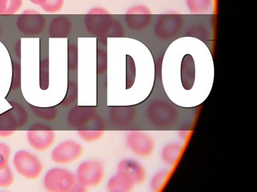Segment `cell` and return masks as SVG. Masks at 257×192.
<instances>
[{"label": "cell", "mask_w": 257, "mask_h": 192, "mask_svg": "<svg viewBox=\"0 0 257 192\" xmlns=\"http://www.w3.org/2000/svg\"><path fill=\"white\" fill-rule=\"evenodd\" d=\"M147 121L159 128H168L175 126L180 118L178 108L166 99L156 98L147 105Z\"/></svg>", "instance_id": "1"}, {"label": "cell", "mask_w": 257, "mask_h": 192, "mask_svg": "<svg viewBox=\"0 0 257 192\" xmlns=\"http://www.w3.org/2000/svg\"><path fill=\"white\" fill-rule=\"evenodd\" d=\"M114 19L109 10L103 7H94L87 13L85 26L87 31L96 37H109Z\"/></svg>", "instance_id": "2"}, {"label": "cell", "mask_w": 257, "mask_h": 192, "mask_svg": "<svg viewBox=\"0 0 257 192\" xmlns=\"http://www.w3.org/2000/svg\"><path fill=\"white\" fill-rule=\"evenodd\" d=\"M184 19L180 14L168 12L159 15L153 27L155 36L161 40L176 38L183 31Z\"/></svg>", "instance_id": "3"}, {"label": "cell", "mask_w": 257, "mask_h": 192, "mask_svg": "<svg viewBox=\"0 0 257 192\" xmlns=\"http://www.w3.org/2000/svg\"><path fill=\"white\" fill-rule=\"evenodd\" d=\"M13 163L18 174L29 180L40 178L44 169L39 158L28 150L18 151L14 154Z\"/></svg>", "instance_id": "4"}, {"label": "cell", "mask_w": 257, "mask_h": 192, "mask_svg": "<svg viewBox=\"0 0 257 192\" xmlns=\"http://www.w3.org/2000/svg\"><path fill=\"white\" fill-rule=\"evenodd\" d=\"M76 182V175L66 168L49 170L43 178V186L49 192H69Z\"/></svg>", "instance_id": "5"}, {"label": "cell", "mask_w": 257, "mask_h": 192, "mask_svg": "<svg viewBox=\"0 0 257 192\" xmlns=\"http://www.w3.org/2000/svg\"><path fill=\"white\" fill-rule=\"evenodd\" d=\"M75 175L76 181L85 187H97L104 178V165L95 159L84 160L78 166Z\"/></svg>", "instance_id": "6"}, {"label": "cell", "mask_w": 257, "mask_h": 192, "mask_svg": "<svg viewBox=\"0 0 257 192\" xmlns=\"http://www.w3.org/2000/svg\"><path fill=\"white\" fill-rule=\"evenodd\" d=\"M55 130L44 123L33 124L27 132V140L31 148L36 151L44 152L52 147L55 142Z\"/></svg>", "instance_id": "7"}, {"label": "cell", "mask_w": 257, "mask_h": 192, "mask_svg": "<svg viewBox=\"0 0 257 192\" xmlns=\"http://www.w3.org/2000/svg\"><path fill=\"white\" fill-rule=\"evenodd\" d=\"M124 18L129 30L136 32H141L147 30L151 25L153 14L148 6L136 4L127 9Z\"/></svg>", "instance_id": "8"}, {"label": "cell", "mask_w": 257, "mask_h": 192, "mask_svg": "<svg viewBox=\"0 0 257 192\" xmlns=\"http://www.w3.org/2000/svg\"><path fill=\"white\" fill-rule=\"evenodd\" d=\"M125 140L129 150L139 157H149L156 150L153 138L142 130H130L126 135Z\"/></svg>", "instance_id": "9"}, {"label": "cell", "mask_w": 257, "mask_h": 192, "mask_svg": "<svg viewBox=\"0 0 257 192\" xmlns=\"http://www.w3.org/2000/svg\"><path fill=\"white\" fill-rule=\"evenodd\" d=\"M83 154V147L77 141L67 140L57 145L52 150V162L58 164H69L79 159Z\"/></svg>", "instance_id": "10"}, {"label": "cell", "mask_w": 257, "mask_h": 192, "mask_svg": "<svg viewBox=\"0 0 257 192\" xmlns=\"http://www.w3.org/2000/svg\"><path fill=\"white\" fill-rule=\"evenodd\" d=\"M45 16L37 10H27L19 16L17 27L19 32L28 36L41 34L46 28Z\"/></svg>", "instance_id": "11"}, {"label": "cell", "mask_w": 257, "mask_h": 192, "mask_svg": "<svg viewBox=\"0 0 257 192\" xmlns=\"http://www.w3.org/2000/svg\"><path fill=\"white\" fill-rule=\"evenodd\" d=\"M12 108L0 115V130H16L28 121V114L21 104L10 102Z\"/></svg>", "instance_id": "12"}, {"label": "cell", "mask_w": 257, "mask_h": 192, "mask_svg": "<svg viewBox=\"0 0 257 192\" xmlns=\"http://www.w3.org/2000/svg\"><path fill=\"white\" fill-rule=\"evenodd\" d=\"M97 108L91 106H76L72 108L67 116V122L70 127L85 129L91 122L95 126Z\"/></svg>", "instance_id": "13"}, {"label": "cell", "mask_w": 257, "mask_h": 192, "mask_svg": "<svg viewBox=\"0 0 257 192\" xmlns=\"http://www.w3.org/2000/svg\"><path fill=\"white\" fill-rule=\"evenodd\" d=\"M117 172L127 177L135 184H141L147 178V172L142 164L132 158H124L118 162Z\"/></svg>", "instance_id": "14"}, {"label": "cell", "mask_w": 257, "mask_h": 192, "mask_svg": "<svg viewBox=\"0 0 257 192\" xmlns=\"http://www.w3.org/2000/svg\"><path fill=\"white\" fill-rule=\"evenodd\" d=\"M138 110L133 106H112L109 111V120L117 127H128L135 122Z\"/></svg>", "instance_id": "15"}, {"label": "cell", "mask_w": 257, "mask_h": 192, "mask_svg": "<svg viewBox=\"0 0 257 192\" xmlns=\"http://www.w3.org/2000/svg\"><path fill=\"white\" fill-rule=\"evenodd\" d=\"M181 82L183 88L190 90L195 80V62L192 56L187 54L183 57L181 63Z\"/></svg>", "instance_id": "16"}, {"label": "cell", "mask_w": 257, "mask_h": 192, "mask_svg": "<svg viewBox=\"0 0 257 192\" xmlns=\"http://www.w3.org/2000/svg\"><path fill=\"white\" fill-rule=\"evenodd\" d=\"M73 24L69 18L59 16L51 22L49 34L51 38H67L71 33Z\"/></svg>", "instance_id": "17"}, {"label": "cell", "mask_w": 257, "mask_h": 192, "mask_svg": "<svg viewBox=\"0 0 257 192\" xmlns=\"http://www.w3.org/2000/svg\"><path fill=\"white\" fill-rule=\"evenodd\" d=\"M136 184L121 174L112 176L106 183V189L109 192H131Z\"/></svg>", "instance_id": "18"}, {"label": "cell", "mask_w": 257, "mask_h": 192, "mask_svg": "<svg viewBox=\"0 0 257 192\" xmlns=\"http://www.w3.org/2000/svg\"><path fill=\"white\" fill-rule=\"evenodd\" d=\"M181 144L177 142H169L162 148L161 158L164 163L169 166H173L178 160L181 154Z\"/></svg>", "instance_id": "19"}, {"label": "cell", "mask_w": 257, "mask_h": 192, "mask_svg": "<svg viewBox=\"0 0 257 192\" xmlns=\"http://www.w3.org/2000/svg\"><path fill=\"white\" fill-rule=\"evenodd\" d=\"M185 3L192 14H203L210 10L213 0H185Z\"/></svg>", "instance_id": "20"}, {"label": "cell", "mask_w": 257, "mask_h": 192, "mask_svg": "<svg viewBox=\"0 0 257 192\" xmlns=\"http://www.w3.org/2000/svg\"><path fill=\"white\" fill-rule=\"evenodd\" d=\"M31 111L39 118L45 121L52 122L57 118L58 110L56 108H40L31 105Z\"/></svg>", "instance_id": "21"}, {"label": "cell", "mask_w": 257, "mask_h": 192, "mask_svg": "<svg viewBox=\"0 0 257 192\" xmlns=\"http://www.w3.org/2000/svg\"><path fill=\"white\" fill-rule=\"evenodd\" d=\"M78 98V84L76 81L73 80H69L68 85H67V93L64 100L60 104V106L62 108H67L76 103Z\"/></svg>", "instance_id": "22"}, {"label": "cell", "mask_w": 257, "mask_h": 192, "mask_svg": "<svg viewBox=\"0 0 257 192\" xmlns=\"http://www.w3.org/2000/svg\"><path fill=\"white\" fill-rule=\"evenodd\" d=\"M186 36L207 42L210 38V33L205 26L197 24V25L192 26L187 30Z\"/></svg>", "instance_id": "23"}, {"label": "cell", "mask_w": 257, "mask_h": 192, "mask_svg": "<svg viewBox=\"0 0 257 192\" xmlns=\"http://www.w3.org/2000/svg\"><path fill=\"white\" fill-rule=\"evenodd\" d=\"M77 134L81 139L85 142H94L98 140L104 134V130L100 129H79L77 130Z\"/></svg>", "instance_id": "24"}, {"label": "cell", "mask_w": 257, "mask_h": 192, "mask_svg": "<svg viewBox=\"0 0 257 192\" xmlns=\"http://www.w3.org/2000/svg\"><path fill=\"white\" fill-rule=\"evenodd\" d=\"M168 176L169 172L165 170L156 172L150 181V186L151 190L154 192H159L168 180Z\"/></svg>", "instance_id": "25"}, {"label": "cell", "mask_w": 257, "mask_h": 192, "mask_svg": "<svg viewBox=\"0 0 257 192\" xmlns=\"http://www.w3.org/2000/svg\"><path fill=\"white\" fill-rule=\"evenodd\" d=\"M49 84V58H43L40 62V85L42 90H46Z\"/></svg>", "instance_id": "26"}, {"label": "cell", "mask_w": 257, "mask_h": 192, "mask_svg": "<svg viewBox=\"0 0 257 192\" xmlns=\"http://www.w3.org/2000/svg\"><path fill=\"white\" fill-rule=\"evenodd\" d=\"M14 181V172L10 165L0 168V188L10 187Z\"/></svg>", "instance_id": "27"}, {"label": "cell", "mask_w": 257, "mask_h": 192, "mask_svg": "<svg viewBox=\"0 0 257 192\" xmlns=\"http://www.w3.org/2000/svg\"><path fill=\"white\" fill-rule=\"evenodd\" d=\"M107 70V52L105 50H97V73L99 76L106 74Z\"/></svg>", "instance_id": "28"}, {"label": "cell", "mask_w": 257, "mask_h": 192, "mask_svg": "<svg viewBox=\"0 0 257 192\" xmlns=\"http://www.w3.org/2000/svg\"><path fill=\"white\" fill-rule=\"evenodd\" d=\"M64 0H46L41 4L42 8L49 13H55L62 8Z\"/></svg>", "instance_id": "29"}, {"label": "cell", "mask_w": 257, "mask_h": 192, "mask_svg": "<svg viewBox=\"0 0 257 192\" xmlns=\"http://www.w3.org/2000/svg\"><path fill=\"white\" fill-rule=\"evenodd\" d=\"M78 68V50L77 48L71 45L69 49L68 70L70 73L75 72Z\"/></svg>", "instance_id": "30"}, {"label": "cell", "mask_w": 257, "mask_h": 192, "mask_svg": "<svg viewBox=\"0 0 257 192\" xmlns=\"http://www.w3.org/2000/svg\"><path fill=\"white\" fill-rule=\"evenodd\" d=\"M10 156H11V148L10 146L5 142H0V168L9 164Z\"/></svg>", "instance_id": "31"}, {"label": "cell", "mask_w": 257, "mask_h": 192, "mask_svg": "<svg viewBox=\"0 0 257 192\" xmlns=\"http://www.w3.org/2000/svg\"><path fill=\"white\" fill-rule=\"evenodd\" d=\"M22 6V0H9L8 7L4 14H14Z\"/></svg>", "instance_id": "32"}, {"label": "cell", "mask_w": 257, "mask_h": 192, "mask_svg": "<svg viewBox=\"0 0 257 192\" xmlns=\"http://www.w3.org/2000/svg\"><path fill=\"white\" fill-rule=\"evenodd\" d=\"M13 82H12V88L16 90L19 88L21 85V73L20 67L14 66L13 68Z\"/></svg>", "instance_id": "33"}, {"label": "cell", "mask_w": 257, "mask_h": 192, "mask_svg": "<svg viewBox=\"0 0 257 192\" xmlns=\"http://www.w3.org/2000/svg\"><path fill=\"white\" fill-rule=\"evenodd\" d=\"M87 190V188L85 186H84L83 184H81V183L78 182L76 181V184H74L73 188H72L70 192H85Z\"/></svg>", "instance_id": "34"}, {"label": "cell", "mask_w": 257, "mask_h": 192, "mask_svg": "<svg viewBox=\"0 0 257 192\" xmlns=\"http://www.w3.org/2000/svg\"><path fill=\"white\" fill-rule=\"evenodd\" d=\"M9 0H0V14H4L7 7H8Z\"/></svg>", "instance_id": "35"}, {"label": "cell", "mask_w": 257, "mask_h": 192, "mask_svg": "<svg viewBox=\"0 0 257 192\" xmlns=\"http://www.w3.org/2000/svg\"><path fill=\"white\" fill-rule=\"evenodd\" d=\"M16 130H0V136L1 138H7L14 134Z\"/></svg>", "instance_id": "36"}, {"label": "cell", "mask_w": 257, "mask_h": 192, "mask_svg": "<svg viewBox=\"0 0 257 192\" xmlns=\"http://www.w3.org/2000/svg\"><path fill=\"white\" fill-rule=\"evenodd\" d=\"M188 133H189V132H188L187 130H181V132H180V136L181 139H186V138H187Z\"/></svg>", "instance_id": "37"}, {"label": "cell", "mask_w": 257, "mask_h": 192, "mask_svg": "<svg viewBox=\"0 0 257 192\" xmlns=\"http://www.w3.org/2000/svg\"><path fill=\"white\" fill-rule=\"evenodd\" d=\"M30 1H31V2L34 3V4H40V6H41V4H43L46 0H30Z\"/></svg>", "instance_id": "38"}]
</instances>
